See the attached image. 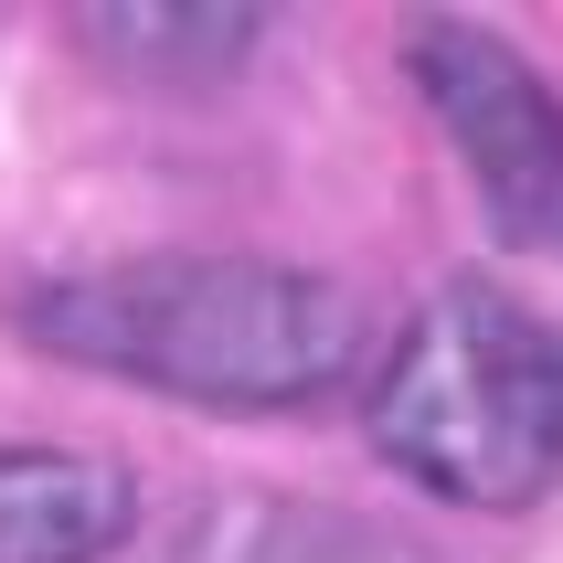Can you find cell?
Segmentation results:
<instances>
[{
  "instance_id": "cell-1",
  "label": "cell",
  "mask_w": 563,
  "mask_h": 563,
  "mask_svg": "<svg viewBox=\"0 0 563 563\" xmlns=\"http://www.w3.org/2000/svg\"><path fill=\"white\" fill-rule=\"evenodd\" d=\"M22 341L75 373L150 383L181 405H319L351 373H373V309L330 266H266V255H128L22 298Z\"/></svg>"
},
{
  "instance_id": "cell-2",
  "label": "cell",
  "mask_w": 563,
  "mask_h": 563,
  "mask_svg": "<svg viewBox=\"0 0 563 563\" xmlns=\"http://www.w3.org/2000/svg\"><path fill=\"white\" fill-rule=\"evenodd\" d=\"M362 426L383 468L457 510H532L563 489V319L500 277H457L373 351Z\"/></svg>"
},
{
  "instance_id": "cell-3",
  "label": "cell",
  "mask_w": 563,
  "mask_h": 563,
  "mask_svg": "<svg viewBox=\"0 0 563 563\" xmlns=\"http://www.w3.org/2000/svg\"><path fill=\"white\" fill-rule=\"evenodd\" d=\"M405 75L426 96V118L446 128L489 234L563 266V96L542 86V64L478 22H415Z\"/></svg>"
},
{
  "instance_id": "cell-4",
  "label": "cell",
  "mask_w": 563,
  "mask_h": 563,
  "mask_svg": "<svg viewBox=\"0 0 563 563\" xmlns=\"http://www.w3.org/2000/svg\"><path fill=\"white\" fill-rule=\"evenodd\" d=\"M139 532V478L86 446H0V563H107Z\"/></svg>"
}]
</instances>
